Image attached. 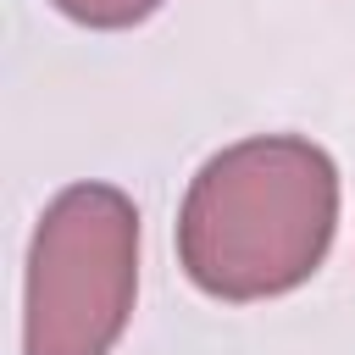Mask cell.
Listing matches in <instances>:
<instances>
[{
  "instance_id": "cell-3",
  "label": "cell",
  "mask_w": 355,
  "mask_h": 355,
  "mask_svg": "<svg viewBox=\"0 0 355 355\" xmlns=\"http://www.w3.org/2000/svg\"><path fill=\"white\" fill-rule=\"evenodd\" d=\"M55 6L78 22H94V28H128V22L150 17L161 0H55Z\"/></svg>"
},
{
  "instance_id": "cell-1",
  "label": "cell",
  "mask_w": 355,
  "mask_h": 355,
  "mask_svg": "<svg viewBox=\"0 0 355 355\" xmlns=\"http://www.w3.org/2000/svg\"><path fill=\"white\" fill-rule=\"evenodd\" d=\"M333 161L305 139H250L205 161L189 189L178 250L216 300L283 294L316 272L333 239Z\"/></svg>"
},
{
  "instance_id": "cell-2",
  "label": "cell",
  "mask_w": 355,
  "mask_h": 355,
  "mask_svg": "<svg viewBox=\"0 0 355 355\" xmlns=\"http://www.w3.org/2000/svg\"><path fill=\"white\" fill-rule=\"evenodd\" d=\"M139 216L105 183L67 189L33 239L28 355H105L133 305Z\"/></svg>"
}]
</instances>
